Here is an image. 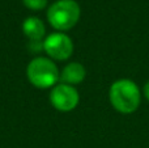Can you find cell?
Here are the masks:
<instances>
[{
    "label": "cell",
    "instance_id": "cell-1",
    "mask_svg": "<svg viewBox=\"0 0 149 148\" xmlns=\"http://www.w3.org/2000/svg\"><path fill=\"white\" fill-rule=\"evenodd\" d=\"M109 98L116 112L122 114H131L139 109L141 94L135 81L130 79H119L111 84Z\"/></svg>",
    "mask_w": 149,
    "mask_h": 148
},
{
    "label": "cell",
    "instance_id": "cell-2",
    "mask_svg": "<svg viewBox=\"0 0 149 148\" xmlns=\"http://www.w3.org/2000/svg\"><path fill=\"white\" fill-rule=\"evenodd\" d=\"M26 76L31 85L39 89L54 88L60 80V72L58 66L50 58L39 57L28 64Z\"/></svg>",
    "mask_w": 149,
    "mask_h": 148
},
{
    "label": "cell",
    "instance_id": "cell-3",
    "mask_svg": "<svg viewBox=\"0 0 149 148\" xmlns=\"http://www.w3.org/2000/svg\"><path fill=\"white\" fill-rule=\"evenodd\" d=\"M80 15V5L74 0H58L47 10V20L55 30L63 33L79 22Z\"/></svg>",
    "mask_w": 149,
    "mask_h": 148
},
{
    "label": "cell",
    "instance_id": "cell-4",
    "mask_svg": "<svg viewBox=\"0 0 149 148\" xmlns=\"http://www.w3.org/2000/svg\"><path fill=\"white\" fill-rule=\"evenodd\" d=\"M43 50L51 59L65 60L73 52V42L67 34L58 31L50 34L43 41Z\"/></svg>",
    "mask_w": 149,
    "mask_h": 148
},
{
    "label": "cell",
    "instance_id": "cell-5",
    "mask_svg": "<svg viewBox=\"0 0 149 148\" xmlns=\"http://www.w3.org/2000/svg\"><path fill=\"white\" fill-rule=\"evenodd\" d=\"M51 105L59 112H71L79 105L80 96L76 88L68 84H56L50 93Z\"/></svg>",
    "mask_w": 149,
    "mask_h": 148
},
{
    "label": "cell",
    "instance_id": "cell-6",
    "mask_svg": "<svg viewBox=\"0 0 149 148\" xmlns=\"http://www.w3.org/2000/svg\"><path fill=\"white\" fill-rule=\"evenodd\" d=\"M85 76H86V70L81 63L72 62L67 64L63 68L62 73H60V80L63 84H68V85H76L84 81Z\"/></svg>",
    "mask_w": 149,
    "mask_h": 148
},
{
    "label": "cell",
    "instance_id": "cell-7",
    "mask_svg": "<svg viewBox=\"0 0 149 148\" xmlns=\"http://www.w3.org/2000/svg\"><path fill=\"white\" fill-rule=\"evenodd\" d=\"M22 31L29 38V41H42L46 29L38 17H28L22 22Z\"/></svg>",
    "mask_w": 149,
    "mask_h": 148
},
{
    "label": "cell",
    "instance_id": "cell-8",
    "mask_svg": "<svg viewBox=\"0 0 149 148\" xmlns=\"http://www.w3.org/2000/svg\"><path fill=\"white\" fill-rule=\"evenodd\" d=\"M22 3L31 10H41L47 5V0H22Z\"/></svg>",
    "mask_w": 149,
    "mask_h": 148
},
{
    "label": "cell",
    "instance_id": "cell-9",
    "mask_svg": "<svg viewBox=\"0 0 149 148\" xmlns=\"http://www.w3.org/2000/svg\"><path fill=\"white\" fill-rule=\"evenodd\" d=\"M143 93H144V96H145V98L149 101V80L145 83V85H144V89H143Z\"/></svg>",
    "mask_w": 149,
    "mask_h": 148
}]
</instances>
